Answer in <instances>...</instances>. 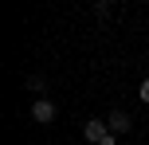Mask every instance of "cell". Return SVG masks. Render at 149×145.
I'll return each instance as SVG.
<instances>
[{
  "mask_svg": "<svg viewBox=\"0 0 149 145\" xmlns=\"http://www.w3.org/2000/svg\"><path fill=\"white\" fill-rule=\"evenodd\" d=\"M31 118H36L39 126H47V122H55V102H51V98H39L36 106H31Z\"/></svg>",
  "mask_w": 149,
  "mask_h": 145,
  "instance_id": "cell-3",
  "label": "cell"
},
{
  "mask_svg": "<svg viewBox=\"0 0 149 145\" xmlns=\"http://www.w3.org/2000/svg\"><path fill=\"white\" fill-rule=\"evenodd\" d=\"M106 126H110V133H130L134 130V118H130L126 110H114V114L106 118Z\"/></svg>",
  "mask_w": 149,
  "mask_h": 145,
  "instance_id": "cell-1",
  "label": "cell"
},
{
  "mask_svg": "<svg viewBox=\"0 0 149 145\" xmlns=\"http://www.w3.org/2000/svg\"><path fill=\"white\" fill-rule=\"evenodd\" d=\"M106 133H110V126H106V122H98V118H90V122L82 126V137H86V141H94V145H102Z\"/></svg>",
  "mask_w": 149,
  "mask_h": 145,
  "instance_id": "cell-2",
  "label": "cell"
},
{
  "mask_svg": "<svg viewBox=\"0 0 149 145\" xmlns=\"http://www.w3.org/2000/svg\"><path fill=\"white\" fill-rule=\"evenodd\" d=\"M137 98H141V102H145V106H149V78H145V83H141V86H137Z\"/></svg>",
  "mask_w": 149,
  "mask_h": 145,
  "instance_id": "cell-4",
  "label": "cell"
},
{
  "mask_svg": "<svg viewBox=\"0 0 149 145\" xmlns=\"http://www.w3.org/2000/svg\"><path fill=\"white\" fill-rule=\"evenodd\" d=\"M102 145H118V133H106V137H102Z\"/></svg>",
  "mask_w": 149,
  "mask_h": 145,
  "instance_id": "cell-5",
  "label": "cell"
}]
</instances>
